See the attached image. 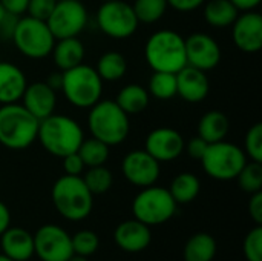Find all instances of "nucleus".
<instances>
[{
  "label": "nucleus",
  "instance_id": "f3484780",
  "mask_svg": "<svg viewBox=\"0 0 262 261\" xmlns=\"http://www.w3.org/2000/svg\"><path fill=\"white\" fill-rule=\"evenodd\" d=\"M114 240H115V245L124 252H129V254L141 252L147 249V246L152 242L150 226L135 218L126 220L115 228Z\"/></svg>",
  "mask_w": 262,
  "mask_h": 261
},
{
  "label": "nucleus",
  "instance_id": "412c9836",
  "mask_svg": "<svg viewBox=\"0 0 262 261\" xmlns=\"http://www.w3.org/2000/svg\"><path fill=\"white\" fill-rule=\"evenodd\" d=\"M26 85V75L17 65L0 62V105L17 103Z\"/></svg>",
  "mask_w": 262,
  "mask_h": 261
},
{
  "label": "nucleus",
  "instance_id": "37998d69",
  "mask_svg": "<svg viewBox=\"0 0 262 261\" xmlns=\"http://www.w3.org/2000/svg\"><path fill=\"white\" fill-rule=\"evenodd\" d=\"M0 3L6 9V12L20 17L21 14L26 12L29 0H0Z\"/></svg>",
  "mask_w": 262,
  "mask_h": 261
},
{
  "label": "nucleus",
  "instance_id": "a18cd8bd",
  "mask_svg": "<svg viewBox=\"0 0 262 261\" xmlns=\"http://www.w3.org/2000/svg\"><path fill=\"white\" fill-rule=\"evenodd\" d=\"M11 226V214H9V209L8 206L0 202V235Z\"/></svg>",
  "mask_w": 262,
  "mask_h": 261
},
{
  "label": "nucleus",
  "instance_id": "7c9ffc66",
  "mask_svg": "<svg viewBox=\"0 0 262 261\" xmlns=\"http://www.w3.org/2000/svg\"><path fill=\"white\" fill-rule=\"evenodd\" d=\"M81 178L92 195L106 194L114 183V175L104 165L88 168V171L84 172V177Z\"/></svg>",
  "mask_w": 262,
  "mask_h": 261
},
{
  "label": "nucleus",
  "instance_id": "f8f14e48",
  "mask_svg": "<svg viewBox=\"0 0 262 261\" xmlns=\"http://www.w3.org/2000/svg\"><path fill=\"white\" fill-rule=\"evenodd\" d=\"M34 255L41 261H68L72 255L71 235L57 225H45L34 234Z\"/></svg>",
  "mask_w": 262,
  "mask_h": 261
},
{
  "label": "nucleus",
  "instance_id": "3c124183",
  "mask_svg": "<svg viewBox=\"0 0 262 261\" xmlns=\"http://www.w3.org/2000/svg\"><path fill=\"white\" fill-rule=\"evenodd\" d=\"M103 2H111V0H103Z\"/></svg>",
  "mask_w": 262,
  "mask_h": 261
},
{
  "label": "nucleus",
  "instance_id": "e433bc0d",
  "mask_svg": "<svg viewBox=\"0 0 262 261\" xmlns=\"http://www.w3.org/2000/svg\"><path fill=\"white\" fill-rule=\"evenodd\" d=\"M55 3H57V0H29L26 12L29 17L46 22L55 6Z\"/></svg>",
  "mask_w": 262,
  "mask_h": 261
},
{
  "label": "nucleus",
  "instance_id": "6ab92c4d",
  "mask_svg": "<svg viewBox=\"0 0 262 261\" xmlns=\"http://www.w3.org/2000/svg\"><path fill=\"white\" fill-rule=\"evenodd\" d=\"M20 100H21V105L35 118L43 120L55 112L57 92L52 88H49L45 82H35V83L26 85Z\"/></svg>",
  "mask_w": 262,
  "mask_h": 261
},
{
  "label": "nucleus",
  "instance_id": "f704fd0d",
  "mask_svg": "<svg viewBox=\"0 0 262 261\" xmlns=\"http://www.w3.org/2000/svg\"><path fill=\"white\" fill-rule=\"evenodd\" d=\"M244 152L252 162L262 163V125L255 123L246 134L244 138Z\"/></svg>",
  "mask_w": 262,
  "mask_h": 261
},
{
  "label": "nucleus",
  "instance_id": "473e14b6",
  "mask_svg": "<svg viewBox=\"0 0 262 261\" xmlns=\"http://www.w3.org/2000/svg\"><path fill=\"white\" fill-rule=\"evenodd\" d=\"M236 178L244 192L250 195L255 192H259L262 189V163L247 162Z\"/></svg>",
  "mask_w": 262,
  "mask_h": 261
},
{
  "label": "nucleus",
  "instance_id": "ea45409f",
  "mask_svg": "<svg viewBox=\"0 0 262 261\" xmlns=\"http://www.w3.org/2000/svg\"><path fill=\"white\" fill-rule=\"evenodd\" d=\"M18 18H20L18 15L6 12V15L0 22V38H3V40H11L12 38V34H14V29L17 26Z\"/></svg>",
  "mask_w": 262,
  "mask_h": 261
},
{
  "label": "nucleus",
  "instance_id": "393cba45",
  "mask_svg": "<svg viewBox=\"0 0 262 261\" xmlns=\"http://www.w3.org/2000/svg\"><path fill=\"white\" fill-rule=\"evenodd\" d=\"M216 240L206 232L192 235L183 249L184 261H213L216 255Z\"/></svg>",
  "mask_w": 262,
  "mask_h": 261
},
{
  "label": "nucleus",
  "instance_id": "f257e3e1",
  "mask_svg": "<svg viewBox=\"0 0 262 261\" xmlns=\"http://www.w3.org/2000/svg\"><path fill=\"white\" fill-rule=\"evenodd\" d=\"M37 140L46 152L63 158L68 154L78 151L84 140V134L74 118L54 112L52 115L40 120Z\"/></svg>",
  "mask_w": 262,
  "mask_h": 261
},
{
  "label": "nucleus",
  "instance_id": "bb28decb",
  "mask_svg": "<svg viewBox=\"0 0 262 261\" xmlns=\"http://www.w3.org/2000/svg\"><path fill=\"white\" fill-rule=\"evenodd\" d=\"M201 191L200 178L192 172H181L178 174L169 188V192L172 198L177 202V205H187L193 202Z\"/></svg>",
  "mask_w": 262,
  "mask_h": 261
},
{
  "label": "nucleus",
  "instance_id": "09e8293b",
  "mask_svg": "<svg viewBox=\"0 0 262 261\" xmlns=\"http://www.w3.org/2000/svg\"><path fill=\"white\" fill-rule=\"evenodd\" d=\"M5 15H6V9H5V8L2 6V3H0V22H2V18H3Z\"/></svg>",
  "mask_w": 262,
  "mask_h": 261
},
{
  "label": "nucleus",
  "instance_id": "ddd939ff",
  "mask_svg": "<svg viewBox=\"0 0 262 261\" xmlns=\"http://www.w3.org/2000/svg\"><path fill=\"white\" fill-rule=\"evenodd\" d=\"M121 172L130 185L147 188L155 185L160 178V162L144 149L130 151L121 162Z\"/></svg>",
  "mask_w": 262,
  "mask_h": 261
},
{
  "label": "nucleus",
  "instance_id": "c03bdc74",
  "mask_svg": "<svg viewBox=\"0 0 262 261\" xmlns=\"http://www.w3.org/2000/svg\"><path fill=\"white\" fill-rule=\"evenodd\" d=\"M49 88H52L55 92L61 91V85H63V71H54L48 75L46 82H45Z\"/></svg>",
  "mask_w": 262,
  "mask_h": 261
},
{
  "label": "nucleus",
  "instance_id": "79ce46f5",
  "mask_svg": "<svg viewBox=\"0 0 262 261\" xmlns=\"http://www.w3.org/2000/svg\"><path fill=\"white\" fill-rule=\"evenodd\" d=\"M206 0H167V5L180 12H190L204 5Z\"/></svg>",
  "mask_w": 262,
  "mask_h": 261
},
{
  "label": "nucleus",
  "instance_id": "9d476101",
  "mask_svg": "<svg viewBox=\"0 0 262 261\" xmlns=\"http://www.w3.org/2000/svg\"><path fill=\"white\" fill-rule=\"evenodd\" d=\"M97 25L107 37L123 40L135 34L140 22L132 9V5L123 0L103 2L97 11Z\"/></svg>",
  "mask_w": 262,
  "mask_h": 261
},
{
  "label": "nucleus",
  "instance_id": "dca6fc26",
  "mask_svg": "<svg viewBox=\"0 0 262 261\" xmlns=\"http://www.w3.org/2000/svg\"><path fill=\"white\" fill-rule=\"evenodd\" d=\"M232 38L235 46L247 54H255L262 48V15L255 11L238 14L232 23Z\"/></svg>",
  "mask_w": 262,
  "mask_h": 261
},
{
  "label": "nucleus",
  "instance_id": "de8ad7c7",
  "mask_svg": "<svg viewBox=\"0 0 262 261\" xmlns=\"http://www.w3.org/2000/svg\"><path fill=\"white\" fill-rule=\"evenodd\" d=\"M68 261H89V258H86V257H80V255H72V257H71Z\"/></svg>",
  "mask_w": 262,
  "mask_h": 261
},
{
  "label": "nucleus",
  "instance_id": "58836bf2",
  "mask_svg": "<svg viewBox=\"0 0 262 261\" xmlns=\"http://www.w3.org/2000/svg\"><path fill=\"white\" fill-rule=\"evenodd\" d=\"M207 146H209V143L204 138H201L200 135H196L192 140H189V143L184 145V151H187V154L192 158L201 160L203 155H204V152H206V149H207Z\"/></svg>",
  "mask_w": 262,
  "mask_h": 261
},
{
  "label": "nucleus",
  "instance_id": "2eb2a0df",
  "mask_svg": "<svg viewBox=\"0 0 262 261\" xmlns=\"http://www.w3.org/2000/svg\"><path fill=\"white\" fill-rule=\"evenodd\" d=\"M183 135L172 128H157L150 131L144 142V151L149 152L157 162L167 163L177 160L184 152Z\"/></svg>",
  "mask_w": 262,
  "mask_h": 261
},
{
  "label": "nucleus",
  "instance_id": "72a5a7b5",
  "mask_svg": "<svg viewBox=\"0 0 262 261\" xmlns=\"http://www.w3.org/2000/svg\"><path fill=\"white\" fill-rule=\"evenodd\" d=\"M71 242H72L74 255H80L86 258L92 257L98 251V246H100V240L97 234L92 231H80L71 237Z\"/></svg>",
  "mask_w": 262,
  "mask_h": 261
},
{
  "label": "nucleus",
  "instance_id": "4468645a",
  "mask_svg": "<svg viewBox=\"0 0 262 261\" xmlns=\"http://www.w3.org/2000/svg\"><path fill=\"white\" fill-rule=\"evenodd\" d=\"M187 65L201 71H210L221 62V48L213 37L204 32H195L184 38Z\"/></svg>",
  "mask_w": 262,
  "mask_h": 261
},
{
  "label": "nucleus",
  "instance_id": "4be33fe9",
  "mask_svg": "<svg viewBox=\"0 0 262 261\" xmlns=\"http://www.w3.org/2000/svg\"><path fill=\"white\" fill-rule=\"evenodd\" d=\"M51 54L54 57V63L57 65V68L60 71H68L83 63L84 46L77 37L60 38L55 40Z\"/></svg>",
  "mask_w": 262,
  "mask_h": 261
},
{
  "label": "nucleus",
  "instance_id": "a878e982",
  "mask_svg": "<svg viewBox=\"0 0 262 261\" xmlns=\"http://www.w3.org/2000/svg\"><path fill=\"white\" fill-rule=\"evenodd\" d=\"M204 18L213 28H227L236 20L239 11L230 0H209L204 2Z\"/></svg>",
  "mask_w": 262,
  "mask_h": 261
},
{
  "label": "nucleus",
  "instance_id": "0eeeda50",
  "mask_svg": "<svg viewBox=\"0 0 262 261\" xmlns=\"http://www.w3.org/2000/svg\"><path fill=\"white\" fill-rule=\"evenodd\" d=\"M200 162L209 177L220 182H229L238 177V174L247 163V155L244 149L238 145L221 140L209 143Z\"/></svg>",
  "mask_w": 262,
  "mask_h": 261
},
{
  "label": "nucleus",
  "instance_id": "20e7f679",
  "mask_svg": "<svg viewBox=\"0 0 262 261\" xmlns=\"http://www.w3.org/2000/svg\"><path fill=\"white\" fill-rule=\"evenodd\" d=\"M40 120L35 118L21 103L0 106V145L21 151L29 148L38 134Z\"/></svg>",
  "mask_w": 262,
  "mask_h": 261
},
{
  "label": "nucleus",
  "instance_id": "8fccbe9b",
  "mask_svg": "<svg viewBox=\"0 0 262 261\" xmlns=\"http://www.w3.org/2000/svg\"><path fill=\"white\" fill-rule=\"evenodd\" d=\"M0 261H14V260H11V258H8L6 255H3V254H0Z\"/></svg>",
  "mask_w": 262,
  "mask_h": 261
},
{
  "label": "nucleus",
  "instance_id": "c85d7f7f",
  "mask_svg": "<svg viewBox=\"0 0 262 261\" xmlns=\"http://www.w3.org/2000/svg\"><path fill=\"white\" fill-rule=\"evenodd\" d=\"M77 152L86 168L101 166L109 158V146L94 137H91L88 140L84 138Z\"/></svg>",
  "mask_w": 262,
  "mask_h": 261
},
{
  "label": "nucleus",
  "instance_id": "a211bd4d",
  "mask_svg": "<svg viewBox=\"0 0 262 261\" xmlns=\"http://www.w3.org/2000/svg\"><path fill=\"white\" fill-rule=\"evenodd\" d=\"M177 95L187 103H200L209 95L210 83L204 71L186 65L177 74Z\"/></svg>",
  "mask_w": 262,
  "mask_h": 261
},
{
  "label": "nucleus",
  "instance_id": "2f4dec72",
  "mask_svg": "<svg viewBox=\"0 0 262 261\" xmlns=\"http://www.w3.org/2000/svg\"><path fill=\"white\" fill-rule=\"evenodd\" d=\"M167 0H135L132 9L140 23H155L167 11Z\"/></svg>",
  "mask_w": 262,
  "mask_h": 261
},
{
  "label": "nucleus",
  "instance_id": "a19ab883",
  "mask_svg": "<svg viewBox=\"0 0 262 261\" xmlns=\"http://www.w3.org/2000/svg\"><path fill=\"white\" fill-rule=\"evenodd\" d=\"M249 214L256 225H262V192H255L249 202Z\"/></svg>",
  "mask_w": 262,
  "mask_h": 261
},
{
  "label": "nucleus",
  "instance_id": "cd10ccee",
  "mask_svg": "<svg viewBox=\"0 0 262 261\" xmlns=\"http://www.w3.org/2000/svg\"><path fill=\"white\" fill-rule=\"evenodd\" d=\"M95 71L103 82H117L124 77L127 71V60L117 51H107L100 55Z\"/></svg>",
  "mask_w": 262,
  "mask_h": 261
},
{
  "label": "nucleus",
  "instance_id": "aec40b11",
  "mask_svg": "<svg viewBox=\"0 0 262 261\" xmlns=\"http://www.w3.org/2000/svg\"><path fill=\"white\" fill-rule=\"evenodd\" d=\"M2 254L14 261H28L34 257V235L23 228H8L0 235Z\"/></svg>",
  "mask_w": 262,
  "mask_h": 261
},
{
  "label": "nucleus",
  "instance_id": "5701e85b",
  "mask_svg": "<svg viewBox=\"0 0 262 261\" xmlns=\"http://www.w3.org/2000/svg\"><path fill=\"white\" fill-rule=\"evenodd\" d=\"M149 100H150V94L144 86L130 83L120 89L115 98V103L127 115H137V114H141L149 106Z\"/></svg>",
  "mask_w": 262,
  "mask_h": 261
},
{
  "label": "nucleus",
  "instance_id": "9b49d317",
  "mask_svg": "<svg viewBox=\"0 0 262 261\" xmlns=\"http://www.w3.org/2000/svg\"><path fill=\"white\" fill-rule=\"evenodd\" d=\"M46 23L55 40L78 37L88 25V9L80 0H57Z\"/></svg>",
  "mask_w": 262,
  "mask_h": 261
},
{
  "label": "nucleus",
  "instance_id": "f03ea898",
  "mask_svg": "<svg viewBox=\"0 0 262 261\" xmlns=\"http://www.w3.org/2000/svg\"><path fill=\"white\" fill-rule=\"evenodd\" d=\"M144 58L152 71L177 74L187 65L184 37L172 29L154 32L146 42Z\"/></svg>",
  "mask_w": 262,
  "mask_h": 261
},
{
  "label": "nucleus",
  "instance_id": "7ed1b4c3",
  "mask_svg": "<svg viewBox=\"0 0 262 261\" xmlns=\"http://www.w3.org/2000/svg\"><path fill=\"white\" fill-rule=\"evenodd\" d=\"M57 212L69 222H81L94 208V195L80 175H61L51 191Z\"/></svg>",
  "mask_w": 262,
  "mask_h": 261
},
{
  "label": "nucleus",
  "instance_id": "6e6552de",
  "mask_svg": "<svg viewBox=\"0 0 262 261\" xmlns=\"http://www.w3.org/2000/svg\"><path fill=\"white\" fill-rule=\"evenodd\" d=\"M177 212V202L172 198L169 189L160 186L141 188L132 202L134 218L147 225L158 226L169 222Z\"/></svg>",
  "mask_w": 262,
  "mask_h": 261
},
{
  "label": "nucleus",
  "instance_id": "39448f33",
  "mask_svg": "<svg viewBox=\"0 0 262 261\" xmlns=\"http://www.w3.org/2000/svg\"><path fill=\"white\" fill-rule=\"evenodd\" d=\"M88 128L94 138L111 148L121 145L127 138L130 122L129 115L115 103V100H98L89 108Z\"/></svg>",
  "mask_w": 262,
  "mask_h": 261
},
{
  "label": "nucleus",
  "instance_id": "423d86ee",
  "mask_svg": "<svg viewBox=\"0 0 262 261\" xmlns=\"http://www.w3.org/2000/svg\"><path fill=\"white\" fill-rule=\"evenodd\" d=\"M61 92L72 106L89 109L101 100L103 80L97 74L95 68L81 63L72 69L63 71Z\"/></svg>",
  "mask_w": 262,
  "mask_h": 261
},
{
  "label": "nucleus",
  "instance_id": "b1692460",
  "mask_svg": "<svg viewBox=\"0 0 262 261\" xmlns=\"http://www.w3.org/2000/svg\"><path fill=\"white\" fill-rule=\"evenodd\" d=\"M229 118L221 111H209L198 122V135L207 143H215L226 140L229 134Z\"/></svg>",
  "mask_w": 262,
  "mask_h": 261
},
{
  "label": "nucleus",
  "instance_id": "c9c22d12",
  "mask_svg": "<svg viewBox=\"0 0 262 261\" xmlns=\"http://www.w3.org/2000/svg\"><path fill=\"white\" fill-rule=\"evenodd\" d=\"M243 252L247 261H262V225H256L246 235Z\"/></svg>",
  "mask_w": 262,
  "mask_h": 261
},
{
  "label": "nucleus",
  "instance_id": "49530a36",
  "mask_svg": "<svg viewBox=\"0 0 262 261\" xmlns=\"http://www.w3.org/2000/svg\"><path fill=\"white\" fill-rule=\"evenodd\" d=\"M238 11H253L259 3L261 0H230Z\"/></svg>",
  "mask_w": 262,
  "mask_h": 261
},
{
  "label": "nucleus",
  "instance_id": "1a4fd4ad",
  "mask_svg": "<svg viewBox=\"0 0 262 261\" xmlns=\"http://www.w3.org/2000/svg\"><path fill=\"white\" fill-rule=\"evenodd\" d=\"M11 40L20 54L34 60L51 55L55 45V37L52 35L48 23L29 15L18 18Z\"/></svg>",
  "mask_w": 262,
  "mask_h": 261
},
{
  "label": "nucleus",
  "instance_id": "4c0bfd02",
  "mask_svg": "<svg viewBox=\"0 0 262 261\" xmlns=\"http://www.w3.org/2000/svg\"><path fill=\"white\" fill-rule=\"evenodd\" d=\"M61 160H63V171L66 175H80V174H83V171L86 168L83 160L80 158L78 152L68 154Z\"/></svg>",
  "mask_w": 262,
  "mask_h": 261
},
{
  "label": "nucleus",
  "instance_id": "c756f323",
  "mask_svg": "<svg viewBox=\"0 0 262 261\" xmlns=\"http://www.w3.org/2000/svg\"><path fill=\"white\" fill-rule=\"evenodd\" d=\"M149 94L158 100H170L177 95V75L172 72L154 71L149 80Z\"/></svg>",
  "mask_w": 262,
  "mask_h": 261
}]
</instances>
